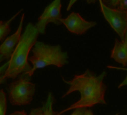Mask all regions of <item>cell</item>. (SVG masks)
Listing matches in <instances>:
<instances>
[{
  "label": "cell",
  "instance_id": "obj_18",
  "mask_svg": "<svg viewBox=\"0 0 127 115\" xmlns=\"http://www.w3.org/2000/svg\"><path fill=\"white\" fill-rule=\"evenodd\" d=\"M84 115H94V114L93 111L91 109H87Z\"/></svg>",
  "mask_w": 127,
  "mask_h": 115
},
{
  "label": "cell",
  "instance_id": "obj_9",
  "mask_svg": "<svg viewBox=\"0 0 127 115\" xmlns=\"http://www.w3.org/2000/svg\"><path fill=\"white\" fill-rule=\"evenodd\" d=\"M111 58L122 64L123 67H127V32L123 40H114V46L111 52Z\"/></svg>",
  "mask_w": 127,
  "mask_h": 115
},
{
  "label": "cell",
  "instance_id": "obj_21",
  "mask_svg": "<svg viewBox=\"0 0 127 115\" xmlns=\"http://www.w3.org/2000/svg\"><path fill=\"white\" fill-rule=\"evenodd\" d=\"M115 115H119V113H117V114H116Z\"/></svg>",
  "mask_w": 127,
  "mask_h": 115
},
{
  "label": "cell",
  "instance_id": "obj_19",
  "mask_svg": "<svg viewBox=\"0 0 127 115\" xmlns=\"http://www.w3.org/2000/svg\"><path fill=\"white\" fill-rule=\"evenodd\" d=\"M76 1H70V4H69V5H68V8H67V11H70V8L72 7V5H73L74 3H76Z\"/></svg>",
  "mask_w": 127,
  "mask_h": 115
},
{
  "label": "cell",
  "instance_id": "obj_5",
  "mask_svg": "<svg viewBox=\"0 0 127 115\" xmlns=\"http://www.w3.org/2000/svg\"><path fill=\"white\" fill-rule=\"evenodd\" d=\"M99 5L105 20L119 35L120 40H123L127 32V11L111 8L106 6L102 0L99 1Z\"/></svg>",
  "mask_w": 127,
  "mask_h": 115
},
{
  "label": "cell",
  "instance_id": "obj_10",
  "mask_svg": "<svg viewBox=\"0 0 127 115\" xmlns=\"http://www.w3.org/2000/svg\"><path fill=\"white\" fill-rule=\"evenodd\" d=\"M55 102L53 94L50 92L48 93L46 102L43 103L41 107L33 108L29 115H60L58 112L53 110V104Z\"/></svg>",
  "mask_w": 127,
  "mask_h": 115
},
{
  "label": "cell",
  "instance_id": "obj_14",
  "mask_svg": "<svg viewBox=\"0 0 127 115\" xmlns=\"http://www.w3.org/2000/svg\"><path fill=\"white\" fill-rule=\"evenodd\" d=\"M107 67L108 69H113V70H126L127 72V67H114V66H107ZM123 86H127V76H126V78L124 79V80L119 85L118 88H120Z\"/></svg>",
  "mask_w": 127,
  "mask_h": 115
},
{
  "label": "cell",
  "instance_id": "obj_4",
  "mask_svg": "<svg viewBox=\"0 0 127 115\" xmlns=\"http://www.w3.org/2000/svg\"><path fill=\"white\" fill-rule=\"evenodd\" d=\"M31 78L28 74H22L8 85V99L12 105H26L32 102L36 85L31 82Z\"/></svg>",
  "mask_w": 127,
  "mask_h": 115
},
{
  "label": "cell",
  "instance_id": "obj_13",
  "mask_svg": "<svg viewBox=\"0 0 127 115\" xmlns=\"http://www.w3.org/2000/svg\"><path fill=\"white\" fill-rule=\"evenodd\" d=\"M8 65H9V61L5 62L2 67H0V85L6 83L7 82V79H5V76L8 70Z\"/></svg>",
  "mask_w": 127,
  "mask_h": 115
},
{
  "label": "cell",
  "instance_id": "obj_3",
  "mask_svg": "<svg viewBox=\"0 0 127 115\" xmlns=\"http://www.w3.org/2000/svg\"><path fill=\"white\" fill-rule=\"evenodd\" d=\"M32 55L29 61L32 64V69L28 73L32 77L34 73L48 66L61 68L68 64V53L63 52L60 45H49L41 41H37L32 49Z\"/></svg>",
  "mask_w": 127,
  "mask_h": 115
},
{
  "label": "cell",
  "instance_id": "obj_6",
  "mask_svg": "<svg viewBox=\"0 0 127 115\" xmlns=\"http://www.w3.org/2000/svg\"><path fill=\"white\" fill-rule=\"evenodd\" d=\"M61 2L60 0H55L50 3L44 9L43 14L38 17L35 24L39 33L44 34L46 28L49 23H54L56 26L61 24Z\"/></svg>",
  "mask_w": 127,
  "mask_h": 115
},
{
  "label": "cell",
  "instance_id": "obj_1",
  "mask_svg": "<svg viewBox=\"0 0 127 115\" xmlns=\"http://www.w3.org/2000/svg\"><path fill=\"white\" fill-rule=\"evenodd\" d=\"M106 76L107 73L105 71H103L99 75H96L90 70H87L81 75H76L70 81H67L62 77L63 82L70 86V88L63 95L62 98H64L76 91L80 93L81 97L79 101L58 112V114L63 115L67 111L79 108L88 109L97 104L106 105L105 96L107 86L104 84V79Z\"/></svg>",
  "mask_w": 127,
  "mask_h": 115
},
{
  "label": "cell",
  "instance_id": "obj_8",
  "mask_svg": "<svg viewBox=\"0 0 127 115\" xmlns=\"http://www.w3.org/2000/svg\"><path fill=\"white\" fill-rule=\"evenodd\" d=\"M25 14H23L20 23L19 24V27L15 33H14L10 37H7L5 40L0 45V55H3L5 59L9 61L11 57L12 56L17 46L18 45L21 37H22V30H23V24L24 20Z\"/></svg>",
  "mask_w": 127,
  "mask_h": 115
},
{
  "label": "cell",
  "instance_id": "obj_12",
  "mask_svg": "<svg viewBox=\"0 0 127 115\" xmlns=\"http://www.w3.org/2000/svg\"><path fill=\"white\" fill-rule=\"evenodd\" d=\"M7 111V97L3 90H0V115H5Z\"/></svg>",
  "mask_w": 127,
  "mask_h": 115
},
{
  "label": "cell",
  "instance_id": "obj_7",
  "mask_svg": "<svg viewBox=\"0 0 127 115\" xmlns=\"http://www.w3.org/2000/svg\"><path fill=\"white\" fill-rule=\"evenodd\" d=\"M61 23L73 34L82 35L97 24L94 21H87L79 14L72 12L67 18L62 19Z\"/></svg>",
  "mask_w": 127,
  "mask_h": 115
},
{
  "label": "cell",
  "instance_id": "obj_17",
  "mask_svg": "<svg viewBox=\"0 0 127 115\" xmlns=\"http://www.w3.org/2000/svg\"><path fill=\"white\" fill-rule=\"evenodd\" d=\"M9 115H27V113L26 112V111L23 110V111H14V113H12V114H11Z\"/></svg>",
  "mask_w": 127,
  "mask_h": 115
},
{
  "label": "cell",
  "instance_id": "obj_16",
  "mask_svg": "<svg viewBox=\"0 0 127 115\" xmlns=\"http://www.w3.org/2000/svg\"><path fill=\"white\" fill-rule=\"evenodd\" d=\"M87 108H76L73 111V112L70 115H84Z\"/></svg>",
  "mask_w": 127,
  "mask_h": 115
},
{
  "label": "cell",
  "instance_id": "obj_15",
  "mask_svg": "<svg viewBox=\"0 0 127 115\" xmlns=\"http://www.w3.org/2000/svg\"><path fill=\"white\" fill-rule=\"evenodd\" d=\"M117 9L123 11H127V0H120Z\"/></svg>",
  "mask_w": 127,
  "mask_h": 115
},
{
  "label": "cell",
  "instance_id": "obj_11",
  "mask_svg": "<svg viewBox=\"0 0 127 115\" xmlns=\"http://www.w3.org/2000/svg\"><path fill=\"white\" fill-rule=\"evenodd\" d=\"M23 11V9L20 10L19 12H17L15 15H14L10 20H7V21H3V20H0V41L1 42H4L5 40L6 37L10 34V32L11 31V23H12V21L20 14V12Z\"/></svg>",
  "mask_w": 127,
  "mask_h": 115
},
{
  "label": "cell",
  "instance_id": "obj_20",
  "mask_svg": "<svg viewBox=\"0 0 127 115\" xmlns=\"http://www.w3.org/2000/svg\"><path fill=\"white\" fill-rule=\"evenodd\" d=\"M4 60H6L5 59V58L3 56V55H0V63H1V62H2Z\"/></svg>",
  "mask_w": 127,
  "mask_h": 115
},
{
  "label": "cell",
  "instance_id": "obj_2",
  "mask_svg": "<svg viewBox=\"0 0 127 115\" xmlns=\"http://www.w3.org/2000/svg\"><path fill=\"white\" fill-rule=\"evenodd\" d=\"M40 34L35 25L29 23L22 34L21 39L9 60L5 79H15L22 74H28L32 69L29 64V55L37 43Z\"/></svg>",
  "mask_w": 127,
  "mask_h": 115
}]
</instances>
